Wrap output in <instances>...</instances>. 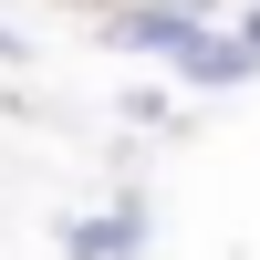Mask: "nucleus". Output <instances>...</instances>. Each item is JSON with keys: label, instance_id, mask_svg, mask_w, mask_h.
Returning <instances> with one entry per match:
<instances>
[{"label": "nucleus", "instance_id": "nucleus-3", "mask_svg": "<svg viewBox=\"0 0 260 260\" xmlns=\"http://www.w3.org/2000/svg\"><path fill=\"white\" fill-rule=\"evenodd\" d=\"M62 260H146V198H115L62 229Z\"/></svg>", "mask_w": 260, "mask_h": 260}, {"label": "nucleus", "instance_id": "nucleus-4", "mask_svg": "<svg viewBox=\"0 0 260 260\" xmlns=\"http://www.w3.org/2000/svg\"><path fill=\"white\" fill-rule=\"evenodd\" d=\"M240 31H250V42H260V0H250V11H240Z\"/></svg>", "mask_w": 260, "mask_h": 260}, {"label": "nucleus", "instance_id": "nucleus-1", "mask_svg": "<svg viewBox=\"0 0 260 260\" xmlns=\"http://www.w3.org/2000/svg\"><path fill=\"white\" fill-rule=\"evenodd\" d=\"M208 21H219L208 0H115V11H104V42H115V52H146V62H177Z\"/></svg>", "mask_w": 260, "mask_h": 260}, {"label": "nucleus", "instance_id": "nucleus-2", "mask_svg": "<svg viewBox=\"0 0 260 260\" xmlns=\"http://www.w3.org/2000/svg\"><path fill=\"white\" fill-rule=\"evenodd\" d=\"M250 73H260V42L240 31V21H229V31L208 21V31L177 52V83H198V94H229V83H250Z\"/></svg>", "mask_w": 260, "mask_h": 260}]
</instances>
